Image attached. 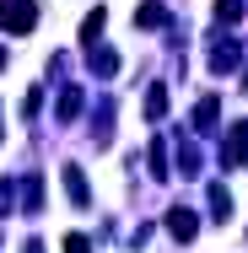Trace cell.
Returning a JSON list of instances; mask_svg holds the SVG:
<instances>
[{
  "mask_svg": "<svg viewBox=\"0 0 248 253\" xmlns=\"http://www.w3.org/2000/svg\"><path fill=\"white\" fill-rule=\"evenodd\" d=\"M227 215H232V194L221 183H210V221H227Z\"/></svg>",
  "mask_w": 248,
  "mask_h": 253,
  "instance_id": "7c38bea8",
  "label": "cell"
},
{
  "mask_svg": "<svg viewBox=\"0 0 248 253\" xmlns=\"http://www.w3.org/2000/svg\"><path fill=\"white\" fill-rule=\"evenodd\" d=\"M135 27H167V5H162V0H146V5L135 11Z\"/></svg>",
  "mask_w": 248,
  "mask_h": 253,
  "instance_id": "9c48e42d",
  "label": "cell"
},
{
  "mask_svg": "<svg viewBox=\"0 0 248 253\" xmlns=\"http://www.w3.org/2000/svg\"><path fill=\"white\" fill-rule=\"evenodd\" d=\"M146 162H151V178H173V167H167V140L156 135L151 140V151H146Z\"/></svg>",
  "mask_w": 248,
  "mask_h": 253,
  "instance_id": "30bf717a",
  "label": "cell"
},
{
  "mask_svg": "<svg viewBox=\"0 0 248 253\" xmlns=\"http://www.w3.org/2000/svg\"><path fill=\"white\" fill-rule=\"evenodd\" d=\"M238 59H243V43H238V38H216V43H210V70H216V76L238 70Z\"/></svg>",
  "mask_w": 248,
  "mask_h": 253,
  "instance_id": "3957f363",
  "label": "cell"
},
{
  "mask_svg": "<svg viewBox=\"0 0 248 253\" xmlns=\"http://www.w3.org/2000/svg\"><path fill=\"white\" fill-rule=\"evenodd\" d=\"M162 113H167V86H151V92H146V119L156 124Z\"/></svg>",
  "mask_w": 248,
  "mask_h": 253,
  "instance_id": "5bb4252c",
  "label": "cell"
},
{
  "mask_svg": "<svg viewBox=\"0 0 248 253\" xmlns=\"http://www.w3.org/2000/svg\"><path fill=\"white\" fill-rule=\"evenodd\" d=\"M87 59H92L98 76H113V70H119V54H113V49H87Z\"/></svg>",
  "mask_w": 248,
  "mask_h": 253,
  "instance_id": "4fadbf2b",
  "label": "cell"
},
{
  "mask_svg": "<svg viewBox=\"0 0 248 253\" xmlns=\"http://www.w3.org/2000/svg\"><path fill=\"white\" fill-rule=\"evenodd\" d=\"M167 232H173L178 243H195V232H199L195 210H184V205H173V210H167Z\"/></svg>",
  "mask_w": 248,
  "mask_h": 253,
  "instance_id": "277c9868",
  "label": "cell"
},
{
  "mask_svg": "<svg viewBox=\"0 0 248 253\" xmlns=\"http://www.w3.org/2000/svg\"><path fill=\"white\" fill-rule=\"evenodd\" d=\"M22 210H27V215H38V210H44V178H38V172H27V178H22Z\"/></svg>",
  "mask_w": 248,
  "mask_h": 253,
  "instance_id": "52a82bcc",
  "label": "cell"
},
{
  "mask_svg": "<svg viewBox=\"0 0 248 253\" xmlns=\"http://www.w3.org/2000/svg\"><path fill=\"white\" fill-rule=\"evenodd\" d=\"M243 16V0H216V22H238Z\"/></svg>",
  "mask_w": 248,
  "mask_h": 253,
  "instance_id": "2e32d148",
  "label": "cell"
},
{
  "mask_svg": "<svg viewBox=\"0 0 248 253\" xmlns=\"http://www.w3.org/2000/svg\"><path fill=\"white\" fill-rule=\"evenodd\" d=\"M11 210H16V189H11V183H0V221H5Z\"/></svg>",
  "mask_w": 248,
  "mask_h": 253,
  "instance_id": "e0dca14e",
  "label": "cell"
},
{
  "mask_svg": "<svg viewBox=\"0 0 248 253\" xmlns=\"http://www.w3.org/2000/svg\"><path fill=\"white\" fill-rule=\"evenodd\" d=\"M221 167L232 172V167H248V119H238L232 129H227V140H221Z\"/></svg>",
  "mask_w": 248,
  "mask_h": 253,
  "instance_id": "7a4b0ae2",
  "label": "cell"
},
{
  "mask_svg": "<svg viewBox=\"0 0 248 253\" xmlns=\"http://www.w3.org/2000/svg\"><path fill=\"white\" fill-rule=\"evenodd\" d=\"M22 253H44V243H38V237H33V243H27V248H22Z\"/></svg>",
  "mask_w": 248,
  "mask_h": 253,
  "instance_id": "d6986e66",
  "label": "cell"
},
{
  "mask_svg": "<svg viewBox=\"0 0 248 253\" xmlns=\"http://www.w3.org/2000/svg\"><path fill=\"white\" fill-rule=\"evenodd\" d=\"M81 102H87L81 86H65V92H59V108H54V119H59V124H76V119H81Z\"/></svg>",
  "mask_w": 248,
  "mask_h": 253,
  "instance_id": "5b68a950",
  "label": "cell"
},
{
  "mask_svg": "<svg viewBox=\"0 0 248 253\" xmlns=\"http://www.w3.org/2000/svg\"><path fill=\"white\" fill-rule=\"evenodd\" d=\"M221 119V97H199V108H195V129H210Z\"/></svg>",
  "mask_w": 248,
  "mask_h": 253,
  "instance_id": "8fae6325",
  "label": "cell"
},
{
  "mask_svg": "<svg viewBox=\"0 0 248 253\" xmlns=\"http://www.w3.org/2000/svg\"><path fill=\"white\" fill-rule=\"evenodd\" d=\"M65 253H92V243H87L81 232H70V237H65Z\"/></svg>",
  "mask_w": 248,
  "mask_h": 253,
  "instance_id": "ac0fdd59",
  "label": "cell"
},
{
  "mask_svg": "<svg viewBox=\"0 0 248 253\" xmlns=\"http://www.w3.org/2000/svg\"><path fill=\"white\" fill-rule=\"evenodd\" d=\"M0 135H5V129H0Z\"/></svg>",
  "mask_w": 248,
  "mask_h": 253,
  "instance_id": "44dd1931",
  "label": "cell"
},
{
  "mask_svg": "<svg viewBox=\"0 0 248 253\" xmlns=\"http://www.w3.org/2000/svg\"><path fill=\"white\" fill-rule=\"evenodd\" d=\"M0 70H5V49H0Z\"/></svg>",
  "mask_w": 248,
  "mask_h": 253,
  "instance_id": "ffe728a7",
  "label": "cell"
},
{
  "mask_svg": "<svg viewBox=\"0 0 248 253\" xmlns=\"http://www.w3.org/2000/svg\"><path fill=\"white\" fill-rule=\"evenodd\" d=\"M102 22H108V11H102V5L92 11V16H87V22H81V38H87V43H92V38L102 33Z\"/></svg>",
  "mask_w": 248,
  "mask_h": 253,
  "instance_id": "9a60e30c",
  "label": "cell"
},
{
  "mask_svg": "<svg viewBox=\"0 0 248 253\" xmlns=\"http://www.w3.org/2000/svg\"><path fill=\"white\" fill-rule=\"evenodd\" d=\"M0 27L5 33H33L38 27V0H0Z\"/></svg>",
  "mask_w": 248,
  "mask_h": 253,
  "instance_id": "6da1fadb",
  "label": "cell"
},
{
  "mask_svg": "<svg viewBox=\"0 0 248 253\" xmlns=\"http://www.w3.org/2000/svg\"><path fill=\"white\" fill-rule=\"evenodd\" d=\"M65 194H70V205H92V189H87L81 167H65Z\"/></svg>",
  "mask_w": 248,
  "mask_h": 253,
  "instance_id": "8992f818",
  "label": "cell"
},
{
  "mask_svg": "<svg viewBox=\"0 0 248 253\" xmlns=\"http://www.w3.org/2000/svg\"><path fill=\"white\" fill-rule=\"evenodd\" d=\"M178 178H199V146L178 140Z\"/></svg>",
  "mask_w": 248,
  "mask_h": 253,
  "instance_id": "ba28073f",
  "label": "cell"
}]
</instances>
